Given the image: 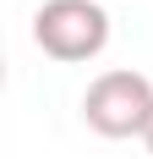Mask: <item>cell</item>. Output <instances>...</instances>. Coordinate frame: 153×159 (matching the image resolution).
<instances>
[{
	"label": "cell",
	"mask_w": 153,
	"mask_h": 159,
	"mask_svg": "<svg viewBox=\"0 0 153 159\" xmlns=\"http://www.w3.org/2000/svg\"><path fill=\"white\" fill-rule=\"evenodd\" d=\"M82 121L98 137H142L153 121V82L142 71H98L82 93Z\"/></svg>",
	"instance_id": "7a4b0ae2"
},
{
	"label": "cell",
	"mask_w": 153,
	"mask_h": 159,
	"mask_svg": "<svg viewBox=\"0 0 153 159\" xmlns=\"http://www.w3.org/2000/svg\"><path fill=\"white\" fill-rule=\"evenodd\" d=\"M142 143H148V154H153V121H148V132H142Z\"/></svg>",
	"instance_id": "3957f363"
},
{
	"label": "cell",
	"mask_w": 153,
	"mask_h": 159,
	"mask_svg": "<svg viewBox=\"0 0 153 159\" xmlns=\"http://www.w3.org/2000/svg\"><path fill=\"white\" fill-rule=\"evenodd\" d=\"M33 44L49 61H93L109 44V11L98 0H44L33 11Z\"/></svg>",
	"instance_id": "6da1fadb"
}]
</instances>
